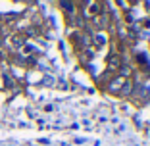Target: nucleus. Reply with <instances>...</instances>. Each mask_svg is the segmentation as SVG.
<instances>
[{
    "instance_id": "obj_1",
    "label": "nucleus",
    "mask_w": 150,
    "mask_h": 146,
    "mask_svg": "<svg viewBox=\"0 0 150 146\" xmlns=\"http://www.w3.org/2000/svg\"><path fill=\"white\" fill-rule=\"evenodd\" d=\"M21 44H23L21 37H13V46H21Z\"/></svg>"
}]
</instances>
